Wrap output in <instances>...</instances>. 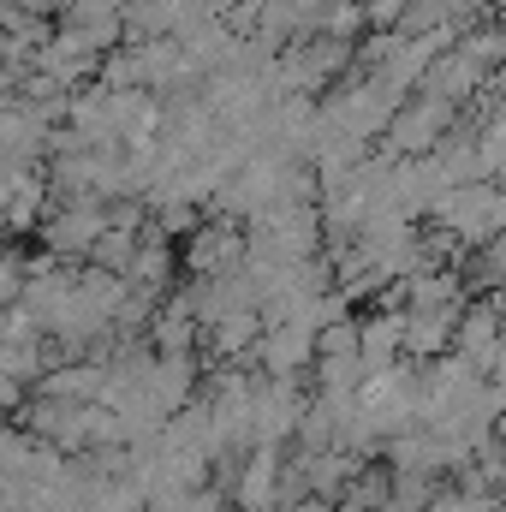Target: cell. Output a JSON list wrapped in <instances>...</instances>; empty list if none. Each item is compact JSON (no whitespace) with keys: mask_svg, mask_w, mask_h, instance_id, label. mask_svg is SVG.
<instances>
[{"mask_svg":"<svg viewBox=\"0 0 506 512\" xmlns=\"http://www.w3.org/2000/svg\"><path fill=\"white\" fill-rule=\"evenodd\" d=\"M453 328H459V304L411 310V316H405V352H411V358H435V352L453 346Z\"/></svg>","mask_w":506,"mask_h":512,"instance_id":"2","label":"cell"},{"mask_svg":"<svg viewBox=\"0 0 506 512\" xmlns=\"http://www.w3.org/2000/svg\"><path fill=\"white\" fill-rule=\"evenodd\" d=\"M501 334H506V310L501 304H477V310H459L453 346H459V358H471L477 370H489L495 352H501Z\"/></svg>","mask_w":506,"mask_h":512,"instance_id":"1","label":"cell"}]
</instances>
